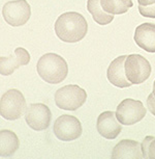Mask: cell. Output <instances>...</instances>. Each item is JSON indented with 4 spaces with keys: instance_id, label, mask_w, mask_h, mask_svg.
Listing matches in <instances>:
<instances>
[{
    "instance_id": "1",
    "label": "cell",
    "mask_w": 155,
    "mask_h": 159,
    "mask_svg": "<svg viewBox=\"0 0 155 159\" xmlns=\"http://www.w3.org/2000/svg\"><path fill=\"white\" fill-rule=\"evenodd\" d=\"M56 35L65 43H77L88 32V23L84 16L76 11L60 15L54 25Z\"/></svg>"
},
{
    "instance_id": "2",
    "label": "cell",
    "mask_w": 155,
    "mask_h": 159,
    "mask_svg": "<svg viewBox=\"0 0 155 159\" xmlns=\"http://www.w3.org/2000/svg\"><path fill=\"white\" fill-rule=\"evenodd\" d=\"M36 71L44 81L57 84L67 77L68 66L62 56L56 53H47L38 59Z\"/></svg>"
},
{
    "instance_id": "3",
    "label": "cell",
    "mask_w": 155,
    "mask_h": 159,
    "mask_svg": "<svg viewBox=\"0 0 155 159\" xmlns=\"http://www.w3.org/2000/svg\"><path fill=\"white\" fill-rule=\"evenodd\" d=\"M26 109V99L19 89H10L1 96L0 113L7 121L20 119Z\"/></svg>"
},
{
    "instance_id": "4",
    "label": "cell",
    "mask_w": 155,
    "mask_h": 159,
    "mask_svg": "<svg viewBox=\"0 0 155 159\" xmlns=\"http://www.w3.org/2000/svg\"><path fill=\"white\" fill-rule=\"evenodd\" d=\"M87 100V93L77 84H68L56 91L55 103L61 109L76 111Z\"/></svg>"
},
{
    "instance_id": "5",
    "label": "cell",
    "mask_w": 155,
    "mask_h": 159,
    "mask_svg": "<svg viewBox=\"0 0 155 159\" xmlns=\"http://www.w3.org/2000/svg\"><path fill=\"white\" fill-rule=\"evenodd\" d=\"M125 74L132 84H141L151 75V65L141 54L127 55L124 64Z\"/></svg>"
},
{
    "instance_id": "6",
    "label": "cell",
    "mask_w": 155,
    "mask_h": 159,
    "mask_svg": "<svg viewBox=\"0 0 155 159\" xmlns=\"http://www.w3.org/2000/svg\"><path fill=\"white\" fill-rule=\"evenodd\" d=\"M147 109L141 101L125 99L117 106L116 118L122 125L130 126L136 124L145 118Z\"/></svg>"
},
{
    "instance_id": "7",
    "label": "cell",
    "mask_w": 155,
    "mask_h": 159,
    "mask_svg": "<svg viewBox=\"0 0 155 159\" xmlns=\"http://www.w3.org/2000/svg\"><path fill=\"white\" fill-rule=\"evenodd\" d=\"M2 16L6 23L14 27L23 26L30 19V4L26 0L8 1L2 7Z\"/></svg>"
},
{
    "instance_id": "8",
    "label": "cell",
    "mask_w": 155,
    "mask_h": 159,
    "mask_svg": "<svg viewBox=\"0 0 155 159\" xmlns=\"http://www.w3.org/2000/svg\"><path fill=\"white\" fill-rule=\"evenodd\" d=\"M53 129L56 137L63 142H71L79 139L83 132L81 122L70 115H63L56 119Z\"/></svg>"
},
{
    "instance_id": "9",
    "label": "cell",
    "mask_w": 155,
    "mask_h": 159,
    "mask_svg": "<svg viewBox=\"0 0 155 159\" xmlns=\"http://www.w3.org/2000/svg\"><path fill=\"white\" fill-rule=\"evenodd\" d=\"M26 123L35 131H43L50 126L52 120V112L46 104H30L25 112Z\"/></svg>"
},
{
    "instance_id": "10",
    "label": "cell",
    "mask_w": 155,
    "mask_h": 159,
    "mask_svg": "<svg viewBox=\"0 0 155 159\" xmlns=\"http://www.w3.org/2000/svg\"><path fill=\"white\" fill-rule=\"evenodd\" d=\"M30 62V54L24 48L18 47L13 54L1 56L0 58V73L4 76L11 75L21 66H27Z\"/></svg>"
},
{
    "instance_id": "11",
    "label": "cell",
    "mask_w": 155,
    "mask_h": 159,
    "mask_svg": "<svg viewBox=\"0 0 155 159\" xmlns=\"http://www.w3.org/2000/svg\"><path fill=\"white\" fill-rule=\"evenodd\" d=\"M96 128L98 133L107 139H115L122 130L121 123L113 111L101 112L97 118Z\"/></svg>"
},
{
    "instance_id": "12",
    "label": "cell",
    "mask_w": 155,
    "mask_h": 159,
    "mask_svg": "<svg viewBox=\"0 0 155 159\" xmlns=\"http://www.w3.org/2000/svg\"><path fill=\"white\" fill-rule=\"evenodd\" d=\"M126 57L127 55H121L115 58L110 64L108 71H107V76H108L109 81L117 88L123 89L132 85V83L127 79L126 74H125L124 64Z\"/></svg>"
},
{
    "instance_id": "13",
    "label": "cell",
    "mask_w": 155,
    "mask_h": 159,
    "mask_svg": "<svg viewBox=\"0 0 155 159\" xmlns=\"http://www.w3.org/2000/svg\"><path fill=\"white\" fill-rule=\"evenodd\" d=\"M135 42L147 52H155V24L143 23L136 28Z\"/></svg>"
},
{
    "instance_id": "14",
    "label": "cell",
    "mask_w": 155,
    "mask_h": 159,
    "mask_svg": "<svg viewBox=\"0 0 155 159\" xmlns=\"http://www.w3.org/2000/svg\"><path fill=\"white\" fill-rule=\"evenodd\" d=\"M112 158L115 159H140L143 158L141 143L132 139H123L119 142L112 152Z\"/></svg>"
},
{
    "instance_id": "15",
    "label": "cell",
    "mask_w": 155,
    "mask_h": 159,
    "mask_svg": "<svg viewBox=\"0 0 155 159\" xmlns=\"http://www.w3.org/2000/svg\"><path fill=\"white\" fill-rule=\"evenodd\" d=\"M20 140L17 134L10 130L0 131V153L1 157L13 155L19 149Z\"/></svg>"
},
{
    "instance_id": "16",
    "label": "cell",
    "mask_w": 155,
    "mask_h": 159,
    "mask_svg": "<svg viewBox=\"0 0 155 159\" xmlns=\"http://www.w3.org/2000/svg\"><path fill=\"white\" fill-rule=\"evenodd\" d=\"M87 10L92 15L93 20L99 25H108L114 20V15L107 13L101 7L100 0H88Z\"/></svg>"
},
{
    "instance_id": "17",
    "label": "cell",
    "mask_w": 155,
    "mask_h": 159,
    "mask_svg": "<svg viewBox=\"0 0 155 159\" xmlns=\"http://www.w3.org/2000/svg\"><path fill=\"white\" fill-rule=\"evenodd\" d=\"M100 4L103 11L111 15L125 14L133 7L132 0H100Z\"/></svg>"
},
{
    "instance_id": "18",
    "label": "cell",
    "mask_w": 155,
    "mask_h": 159,
    "mask_svg": "<svg viewBox=\"0 0 155 159\" xmlns=\"http://www.w3.org/2000/svg\"><path fill=\"white\" fill-rule=\"evenodd\" d=\"M143 158L155 159V137L146 136L141 143Z\"/></svg>"
},
{
    "instance_id": "19",
    "label": "cell",
    "mask_w": 155,
    "mask_h": 159,
    "mask_svg": "<svg viewBox=\"0 0 155 159\" xmlns=\"http://www.w3.org/2000/svg\"><path fill=\"white\" fill-rule=\"evenodd\" d=\"M139 11L143 17L147 18H155V3L150 5H141L139 4Z\"/></svg>"
},
{
    "instance_id": "20",
    "label": "cell",
    "mask_w": 155,
    "mask_h": 159,
    "mask_svg": "<svg viewBox=\"0 0 155 159\" xmlns=\"http://www.w3.org/2000/svg\"><path fill=\"white\" fill-rule=\"evenodd\" d=\"M147 107L148 110L155 116V96L151 93L147 98Z\"/></svg>"
},
{
    "instance_id": "21",
    "label": "cell",
    "mask_w": 155,
    "mask_h": 159,
    "mask_svg": "<svg viewBox=\"0 0 155 159\" xmlns=\"http://www.w3.org/2000/svg\"><path fill=\"white\" fill-rule=\"evenodd\" d=\"M138 2L141 5H150L155 3V0H138Z\"/></svg>"
},
{
    "instance_id": "22",
    "label": "cell",
    "mask_w": 155,
    "mask_h": 159,
    "mask_svg": "<svg viewBox=\"0 0 155 159\" xmlns=\"http://www.w3.org/2000/svg\"><path fill=\"white\" fill-rule=\"evenodd\" d=\"M152 93H153V95L155 96V80H154V82H153V92H152Z\"/></svg>"
}]
</instances>
